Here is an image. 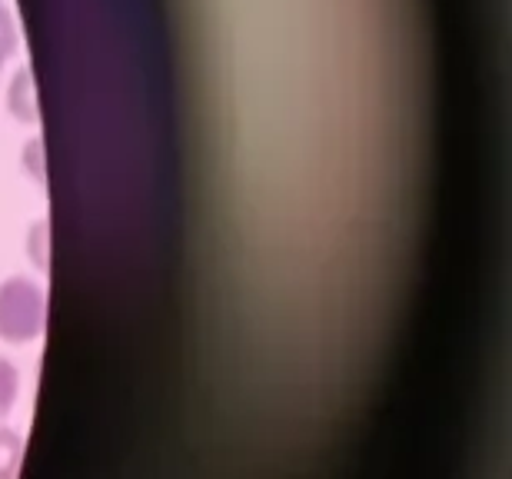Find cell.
I'll return each instance as SVG.
<instances>
[{
	"instance_id": "1",
	"label": "cell",
	"mask_w": 512,
	"mask_h": 479,
	"mask_svg": "<svg viewBox=\"0 0 512 479\" xmlns=\"http://www.w3.org/2000/svg\"><path fill=\"white\" fill-rule=\"evenodd\" d=\"M47 300L44 290L27 277H10L0 283V340L24 346L44 333Z\"/></svg>"
},
{
	"instance_id": "2",
	"label": "cell",
	"mask_w": 512,
	"mask_h": 479,
	"mask_svg": "<svg viewBox=\"0 0 512 479\" xmlns=\"http://www.w3.org/2000/svg\"><path fill=\"white\" fill-rule=\"evenodd\" d=\"M7 107L20 124H34L37 120V90H34V80H30V70L20 67L14 80L7 87Z\"/></svg>"
},
{
	"instance_id": "3",
	"label": "cell",
	"mask_w": 512,
	"mask_h": 479,
	"mask_svg": "<svg viewBox=\"0 0 512 479\" xmlns=\"http://www.w3.org/2000/svg\"><path fill=\"white\" fill-rule=\"evenodd\" d=\"M20 453H24L20 433L10 430V426H0V479H17Z\"/></svg>"
},
{
	"instance_id": "4",
	"label": "cell",
	"mask_w": 512,
	"mask_h": 479,
	"mask_svg": "<svg viewBox=\"0 0 512 479\" xmlns=\"http://www.w3.org/2000/svg\"><path fill=\"white\" fill-rule=\"evenodd\" d=\"M17 393H20V376H17V366L0 360V423L7 420V413L14 410L17 403Z\"/></svg>"
},
{
	"instance_id": "5",
	"label": "cell",
	"mask_w": 512,
	"mask_h": 479,
	"mask_svg": "<svg viewBox=\"0 0 512 479\" xmlns=\"http://www.w3.org/2000/svg\"><path fill=\"white\" fill-rule=\"evenodd\" d=\"M24 160H27V170L34 173L40 183H44V147H40V140H27Z\"/></svg>"
},
{
	"instance_id": "6",
	"label": "cell",
	"mask_w": 512,
	"mask_h": 479,
	"mask_svg": "<svg viewBox=\"0 0 512 479\" xmlns=\"http://www.w3.org/2000/svg\"><path fill=\"white\" fill-rule=\"evenodd\" d=\"M14 47H17V34H14V27H0V70H4L7 57L14 54Z\"/></svg>"
},
{
	"instance_id": "7",
	"label": "cell",
	"mask_w": 512,
	"mask_h": 479,
	"mask_svg": "<svg viewBox=\"0 0 512 479\" xmlns=\"http://www.w3.org/2000/svg\"><path fill=\"white\" fill-rule=\"evenodd\" d=\"M30 243H37V250H40V270H47V223H37V227L30 230Z\"/></svg>"
},
{
	"instance_id": "8",
	"label": "cell",
	"mask_w": 512,
	"mask_h": 479,
	"mask_svg": "<svg viewBox=\"0 0 512 479\" xmlns=\"http://www.w3.org/2000/svg\"><path fill=\"white\" fill-rule=\"evenodd\" d=\"M0 27H14V24H10V14H7V4H4V0H0Z\"/></svg>"
}]
</instances>
